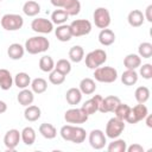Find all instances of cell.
Here are the masks:
<instances>
[{
    "mask_svg": "<svg viewBox=\"0 0 152 152\" xmlns=\"http://www.w3.org/2000/svg\"><path fill=\"white\" fill-rule=\"evenodd\" d=\"M59 134L65 141H70L74 144L83 142L86 140V137H87V132L84 128H82L80 126H74V125L62 126Z\"/></svg>",
    "mask_w": 152,
    "mask_h": 152,
    "instance_id": "6da1fadb",
    "label": "cell"
},
{
    "mask_svg": "<svg viewBox=\"0 0 152 152\" xmlns=\"http://www.w3.org/2000/svg\"><path fill=\"white\" fill-rule=\"evenodd\" d=\"M24 48H25V51H27L28 53L38 55V53H43V52L49 50L50 42L44 36H34V37L28 38L25 42V46Z\"/></svg>",
    "mask_w": 152,
    "mask_h": 152,
    "instance_id": "7a4b0ae2",
    "label": "cell"
},
{
    "mask_svg": "<svg viewBox=\"0 0 152 152\" xmlns=\"http://www.w3.org/2000/svg\"><path fill=\"white\" fill-rule=\"evenodd\" d=\"M86 59V66L89 69H96L101 65H103L107 61V52L102 49H95L90 52H88L84 57Z\"/></svg>",
    "mask_w": 152,
    "mask_h": 152,
    "instance_id": "3957f363",
    "label": "cell"
},
{
    "mask_svg": "<svg viewBox=\"0 0 152 152\" xmlns=\"http://www.w3.org/2000/svg\"><path fill=\"white\" fill-rule=\"evenodd\" d=\"M94 77L101 83H113L118 80V70L113 66H99L94 69Z\"/></svg>",
    "mask_w": 152,
    "mask_h": 152,
    "instance_id": "277c9868",
    "label": "cell"
},
{
    "mask_svg": "<svg viewBox=\"0 0 152 152\" xmlns=\"http://www.w3.org/2000/svg\"><path fill=\"white\" fill-rule=\"evenodd\" d=\"M0 24L6 31H18L24 25V19L21 15L15 13H7L1 17Z\"/></svg>",
    "mask_w": 152,
    "mask_h": 152,
    "instance_id": "5b68a950",
    "label": "cell"
},
{
    "mask_svg": "<svg viewBox=\"0 0 152 152\" xmlns=\"http://www.w3.org/2000/svg\"><path fill=\"white\" fill-rule=\"evenodd\" d=\"M124 129H125V121L114 116V118H110L108 120V122L106 125L104 134H106L107 138L115 139V138H119L122 134Z\"/></svg>",
    "mask_w": 152,
    "mask_h": 152,
    "instance_id": "8992f818",
    "label": "cell"
},
{
    "mask_svg": "<svg viewBox=\"0 0 152 152\" xmlns=\"http://www.w3.org/2000/svg\"><path fill=\"white\" fill-rule=\"evenodd\" d=\"M51 4L57 7L64 10L69 17H75L81 11V2L78 0H50Z\"/></svg>",
    "mask_w": 152,
    "mask_h": 152,
    "instance_id": "52a82bcc",
    "label": "cell"
},
{
    "mask_svg": "<svg viewBox=\"0 0 152 152\" xmlns=\"http://www.w3.org/2000/svg\"><path fill=\"white\" fill-rule=\"evenodd\" d=\"M89 115L82 108H70L64 113V120L68 124L81 125L88 120Z\"/></svg>",
    "mask_w": 152,
    "mask_h": 152,
    "instance_id": "ba28073f",
    "label": "cell"
},
{
    "mask_svg": "<svg viewBox=\"0 0 152 152\" xmlns=\"http://www.w3.org/2000/svg\"><path fill=\"white\" fill-rule=\"evenodd\" d=\"M94 24L99 28H107L110 25V13L106 7H97L93 13Z\"/></svg>",
    "mask_w": 152,
    "mask_h": 152,
    "instance_id": "9c48e42d",
    "label": "cell"
},
{
    "mask_svg": "<svg viewBox=\"0 0 152 152\" xmlns=\"http://www.w3.org/2000/svg\"><path fill=\"white\" fill-rule=\"evenodd\" d=\"M72 37L87 36L91 32V23L87 19H75L70 24Z\"/></svg>",
    "mask_w": 152,
    "mask_h": 152,
    "instance_id": "30bf717a",
    "label": "cell"
},
{
    "mask_svg": "<svg viewBox=\"0 0 152 152\" xmlns=\"http://www.w3.org/2000/svg\"><path fill=\"white\" fill-rule=\"evenodd\" d=\"M147 114H148L147 107H146L144 103H138V104H135L134 107H131L129 114H128V116L126 118L125 121H127L128 124L134 125V124H137V122L144 120Z\"/></svg>",
    "mask_w": 152,
    "mask_h": 152,
    "instance_id": "8fae6325",
    "label": "cell"
},
{
    "mask_svg": "<svg viewBox=\"0 0 152 152\" xmlns=\"http://www.w3.org/2000/svg\"><path fill=\"white\" fill-rule=\"evenodd\" d=\"M89 144L94 150H102L107 144V137L101 129H93L88 137Z\"/></svg>",
    "mask_w": 152,
    "mask_h": 152,
    "instance_id": "7c38bea8",
    "label": "cell"
},
{
    "mask_svg": "<svg viewBox=\"0 0 152 152\" xmlns=\"http://www.w3.org/2000/svg\"><path fill=\"white\" fill-rule=\"evenodd\" d=\"M31 28L37 33H50L53 30V24L46 18H36L31 23Z\"/></svg>",
    "mask_w": 152,
    "mask_h": 152,
    "instance_id": "4fadbf2b",
    "label": "cell"
},
{
    "mask_svg": "<svg viewBox=\"0 0 152 152\" xmlns=\"http://www.w3.org/2000/svg\"><path fill=\"white\" fill-rule=\"evenodd\" d=\"M21 140L20 138V132L15 128L8 129L4 137V144L7 148V151H14L17 146L19 145V141Z\"/></svg>",
    "mask_w": 152,
    "mask_h": 152,
    "instance_id": "5bb4252c",
    "label": "cell"
},
{
    "mask_svg": "<svg viewBox=\"0 0 152 152\" xmlns=\"http://www.w3.org/2000/svg\"><path fill=\"white\" fill-rule=\"evenodd\" d=\"M120 102H121V100L115 95H109V96L102 97L100 107H99V112H101V113H113L114 109L118 107V104Z\"/></svg>",
    "mask_w": 152,
    "mask_h": 152,
    "instance_id": "9a60e30c",
    "label": "cell"
},
{
    "mask_svg": "<svg viewBox=\"0 0 152 152\" xmlns=\"http://www.w3.org/2000/svg\"><path fill=\"white\" fill-rule=\"evenodd\" d=\"M101 100H102V96H101V95H94L91 99L87 100V101L82 104L81 108H82L88 115H93V114H95V113L99 110Z\"/></svg>",
    "mask_w": 152,
    "mask_h": 152,
    "instance_id": "2e32d148",
    "label": "cell"
},
{
    "mask_svg": "<svg viewBox=\"0 0 152 152\" xmlns=\"http://www.w3.org/2000/svg\"><path fill=\"white\" fill-rule=\"evenodd\" d=\"M55 34H56V38L61 42H69L72 38L70 25H66V24L57 25V27L55 28Z\"/></svg>",
    "mask_w": 152,
    "mask_h": 152,
    "instance_id": "e0dca14e",
    "label": "cell"
},
{
    "mask_svg": "<svg viewBox=\"0 0 152 152\" xmlns=\"http://www.w3.org/2000/svg\"><path fill=\"white\" fill-rule=\"evenodd\" d=\"M17 101L19 102V104H21L24 107H27V106L33 103V101H34V93L32 90L27 89V88L21 89L18 93V95H17Z\"/></svg>",
    "mask_w": 152,
    "mask_h": 152,
    "instance_id": "ac0fdd59",
    "label": "cell"
},
{
    "mask_svg": "<svg viewBox=\"0 0 152 152\" xmlns=\"http://www.w3.org/2000/svg\"><path fill=\"white\" fill-rule=\"evenodd\" d=\"M127 21L132 27H140L145 21L144 13L140 10H133V11H131L128 13Z\"/></svg>",
    "mask_w": 152,
    "mask_h": 152,
    "instance_id": "d6986e66",
    "label": "cell"
},
{
    "mask_svg": "<svg viewBox=\"0 0 152 152\" xmlns=\"http://www.w3.org/2000/svg\"><path fill=\"white\" fill-rule=\"evenodd\" d=\"M24 53H25V48L19 43H13L7 49V55L13 61L21 59L24 57Z\"/></svg>",
    "mask_w": 152,
    "mask_h": 152,
    "instance_id": "ffe728a7",
    "label": "cell"
},
{
    "mask_svg": "<svg viewBox=\"0 0 152 152\" xmlns=\"http://www.w3.org/2000/svg\"><path fill=\"white\" fill-rule=\"evenodd\" d=\"M99 42L103 46H109L115 42V33L110 28H102L99 33Z\"/></svg>",
    "mask_w": 152,
    "mask_h": 152,
    "instance_id": "44dd1931",
    "label": "cell"
},
{
    "mask_svg": "<svg viewBox=\"0 0 152 152\" xmlns=\"http://www.w3.org/2000/svg\"><path fill=\"white\" fill-rule=\"evenodd\" d=\"M78 89L81 90L82 94L91 95V94H94L95 90H96V83H95V81H94L93 78L86 77V78H82V80H81Z\"/></svg>",
    "mask_w": 152,
    "mask_h": 152,
    "instance_id": "7402d4cb",
    "label": "cell"
},
{
    "mask_svg": "<svg viewBox=\"0 0 152 152\" xmlns=\"http://www.w3.org/2000/svg\"><path fill=\"white\" fill-rule=\"evenodd\" d=\"M82 95H83V94L81 93V90H80L78 88H70V89H68L66 93H65V100H66V102H68L69 104L76 106V104H78V103L81 102Z\"/></svg>",
    "mask_w": 152,
    "mask_h": 152,
    "instance_id": "603a6c76",
    "label": "cell"
},
{
    "mask_svg": "<svg viewBox=\"0 0 152 152\" xmlns=\"http://www.w3.org/2000/svg\"><path fill=\"white\" fill-rule=\"evenodd\" d=\"M42 115V110L38 106H34V104H30L25 108L24 110V118L30 121V122H34L37 121Z\"/></svg>",
    "mask_w": 152,
    "mask_h": 152,
    "instance_id": "cb8c5ba5",
    "label": "cell"
},
{
    "mask_svg": "<svg viewBox=\"0 0 152 152\" xmlns=\"http://www.w3.org/2000/svg\"><path fill=\"white\" fill-rule=\"evenodd\" d=\"M124 65L126 69L135 70L141 65V57L137 53H128L124 58Z\"/></svg>",
    "mask_w": 152,
    "mask_h": 152,
    "instance_id": "d4e9b609",
    "label": "cell"
},
{
    "mask_svg": "<svg viewBox=\"0 0 152 152\" xmlns=\"http://www.w3.org/2000/svg\"><path fill=\"white\" fill-rule=\"evenodd\" d=\"M20 138H21V141L26 146H31L36 141V131L30 126L24 127L23 131L20 132Z\"/></svg>",
    "mask_w": 152,
    "mask_h": 152,
    "instance_id": "484cf974",
    "label": "cell"
},
{
    "mask_svg": "<svg viewBox=\"0 0 152 152\" xmlns=\"http://www.w3.org/2000/svg\"><path fill=\"white\" fill-rule=\"evenodd\" d=\"M13 77L7 69H0V88L2 90H10L13 86Z\"/></svg>",
    "mask_w": 152,
    "mask_h": 152,
    "instance_id": "4316f807",
    "label": "cell"
},
{
    "mask_svg": "<svg viewBox=\"0 0 152 152\" xmlns=\"http://www.w3.org/2000/svg\"><path fill=\"white\" fill-rule=\"evenodd\" d=\"M23 12L27 17H36L40 12V5L34 0H28L23 5Z\"/></svg>",
    "mask_w": 152,
    "mask_h": 152,
    "instance_id": "83f0119b",
    "label": "cell"
},
{
    "mask_svg": "<svg viewBox=\"0 0 152 152\" xmlns=\"http://www.w3.org/2000/svg\"><path fill=\"white\" fill-rule=\"evenodd\" d=\"M138 72L135 70H132V69H126L122 75H121V82L127 86V87H131V86H134L137 82H138Z\"/></svg>",
    "mask_w": 152,
    "mask_h": 152,
    "instance_id": "f1b7e54d",
    "label": "cell"
},
{
    "mask_svg": "<svg viewBox=\"0 0 152 152\" xmlns=\"http://www.w3.org/2000/svg\"><path fill=\"white\" fill-rule=\"evenodd\" d=\"M13 82H14V84H15L19 89H25V88H27V87L31 84V77H30V75H28L27 72L21 71V72H18V74L14 76Z\"/></svg>",
    "mask_w": 152,
    "mask_h": 152,
    "instance_id": "f546056e",
    "label": "cell"
},
{
    "mask_svg": "<svg viewBox=\"0 0 152 152\" xmlns=\"http://www.w3.org/2000/svg\"><path fill=\"white\" fill-rule=\"evenodd\" d=\"M39 133L45 138V139H53L57 135V129L52 124H48V122H43L39 126Z\"/></svg>",
    "mask_w": 152,
    "mask_h": 152,
    "instance_id": "4dcf8cb0",
    "label": "cell"
},
{
    "mask_svg": "<svg viewBox=\"0 0 152 152\" xmlns=\"http://www.w3.org/2000/svg\"><path fill=\"white\" fill-rule=\"evenodd\" d=\"M69 58L74 63H80L84 58V50L81 45H74L69 50Z\"/></svg>",
    "mask_w": 152,
    "mask_h": 152,
    "instance_id": "1f68e13d",
    "label": "cell"
},
{
    "mask_svg": "<svg viewBox=\"0 0 152 152\" xmlns=\"http://www.w3.org/2000/svg\"><path fill=\"white\" fill-rule=\"evenodd\" d=\"M30 86H31V90L34 94H43L48 89V82L42 77H37V78L32 80Z\"/></svg>",
    "mask_w": 152,
    "mask_h": 152,
    "instance_id": "d6a6232c",
    "label": "cell"
},
{
    "mask_svg": "<svg viewBox=\"0 0 152 152\" xmlns=\"http://www.w3.org/2000/svg\"><path fill=\"white\" fill-rule=\"evenodd\" d=\"M126 148H127V142L124 139H119V138L113 139V141L109 142L107 146L108 152H126Z\"/></svg>",
    "mask_w": 152,
    "mask_h": 152,
    "instance_id": "836d02e7",
    "label": "cell"
},
{
    "mask_svg": "<svg viewBox=\"0 0 152 152\" xmlns=\"http://www.w3.org/2000/svg\"><path fill=\"white\" fill-rule=\"evenodd\" d=\"M150 95H151L150 89L147 87H145V86L138 87L135 89V91H134V97H135V100H137L138 103H145V102H147L148 99H150Z\"/></svg>",
    "mask_w": 152,
    "mask_h": 152,
    "instance_id": "e575fe53",
    "label": "cell"
},
{
    "mask_svg": "<svg viewBox=\"0 0 152 152\" xmlns=\"http://www.w3.org/2000/svg\"><path fill=\"white\" fill-rule=\"evenodd\" d=\"M68 18H69V14L64 10H62V8L55 10L51 13V21H52V24H56V25L65 24V21L68 20Z\"/></svg>",
    "mask_w": 152,
    "mask_h": 152,
    "instance_id": "d590c367",
    "label": "cell"
},
{
    "mask_svg": "<svg viewBox=\"0 0 152 152\" xmlns=\"http://www.w3.org/2000/svg\"><path fill=\"white\" fill-rule=\"evenodd\" d=\"M39 69L43 72H50L51 70H53L55 69V62H53L52 57L48 56V55L40 57V59H39Z\"/></svg>",
    "mask_w": 152,
    "mask_h": 152,
    "instance_id": "8d00e7d4",
    "label": "cell"
},
{
    "mask_svg": "<svg viewBox=\"0 0 152 152\" xmlns=\"http://www.w3.org/2000/svg\"><path fill=\"white\" fill-rule=\"evenodd\" d=\"M129 110H131V107L127 104V103H122V102H120L119 104H118V107L114 109V114H115V116L118 118V119H120V120H126V118L128 116V114H129Z\"/></svg>",
    "mask_w": 152,
    "mask_h": 152,
    "instance_id": "74e56055",
    "label": "cell"
},
{
    "mask_svg": "<svg viewBox=\"0 0 152 152\" xmlns=\"http://www.w3.org/2000/svg\"><path fill=\"white\" fill-rule=\"evenodd\" d=\"M55 69L66 76V75L70 74V71H71V63H70V61H68V59H65V58L58 59L57 63H55Z\"/></svg>",
    "mask_w": 152,
    "mask_h": 152,
    "instance_id": "f35d334b",
    "label": "cell"
},
{
    "mask_svg": "<svg viewBox=\"0 0 152 152\" xmlns=\"http://www.w3.org/2000/svg\"><path fill=\"white\" fill-rule=\"evenodd\" d=\"M138 55L141 58H151L152 57V44L148 42H144L138 48Z\"/></svg>",
    "mask_w": 152,
    "mask_h": 152,
    "instance_id": "ab89813d",
    "label": "cell"
},
{
    "mask_svg": "<svg viewBox=\"0 0 152 152\" xmlns=\"http://www.w3.org/2000/svg\"><path fill=\"white\" fill-rule=\"evenodd\" d=\"M49 81H50L52 84H55V86H59V84L64 83V81H65V75H63V74L59 72L58 70L53 69V70H51V71L49 72Z\"/></svg>",
    "mask_w": 152,
    "mask_h": 152,
    "instance_id": "60d3db41",
    "label": "cell"
},
{
    "mask_svg": "<svg viewBox=\"0 0 152 152\" xmlns=\"http://www.w3.org/2000/svg\"><path fill=\"white\" fill-rule=\"evenodd\" d=\"M139 74L142 78L145 80H151L152 78V64L150 63H145L142 65L139 66Z\"/></svg>",
    "mask_w": 152,
    "mask_h": 152,
    "instance_id": "b9f144b4",
    "label": "cell"
},
{
    "mask_svg": "<svg viewBox=\"0 0 152 152\" xmlns=\"http://www.w3.org/2000/svg\"><path fill=\"white\" fill-rule=\"evenodd\" d=\"M127 152H144V147L140 144H133L131 146H127Z\"/></svg>",
    "mask_w": 152,
    "mask_h": 152,
    "instance_id": "7bdbcfd3",
    "label": "cell"
},
{
    "mask_svg": "<svg viewBox=\"0 0 152 152\" xmlns=\"http://www.w3.org/2000/svg\"><path fill=\"white\" fill-rule=\"evenodd\" d=\"M144 17L145 19L148 21V23H152V5H148L145 10V13H144Z\"/></svg>",
    "mask_w": 152,
    "mask_h": 152,
    "instance_id": "ee69618b",
    "label": "cell"
},
{
    "mask_svg": "<svg viewBox=\"0 0 152 152\" xmlns=\"http://www.w3.org/2000/svg\"><path fill=\"white\" fill-rule=\"evenodd\" d=\"M6 110H7V104H6V102L0 100V114L5 113Z\"/></svg>",
    "mask_w": 152,
    "mask_h": 152,
    "instance_id": "f6af8a7d",
    "label": "cell"
},
{
    "mask_svg": "<svg viewBox=\"0 0 152 152\" xmlns=\"http://www.w3.org/2000/svg\"><path fill=\"white\" fill-rule=\"evenodd\" d=\"M144 120H146V125H147V127H152V115L151 114H147L146 115V118L144 119Z\"/></svg>",
    "mask_w": 152,
    "mask_h": 152,
    "instance_id": "bcb514c9",
    "label": "cell"
},
{
    "mask_svg": "<svg viewBox=\"0 0 152 152\" xmlns=\"http://www.w3.org/2000/svg\"><path fill=\"white\" fill-rule=\"evenodd\" d=\"M0 1H2V0H0Z\"/></svg>",
    "mask_w": 152,
    "mask_h": 152,
    "instance_id": "7dc6e473",
    "label": "cell"
}]
</instances>
